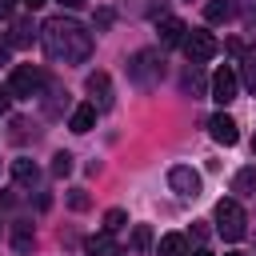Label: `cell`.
<instances>
[{"label": "cell", "mask_w": 256, "mask_h": 256, "mask_svg": "<svg viewBox=\"0 0 256 256\" xmlns=\"http://www.w3.org/2000/svg\"><path fill=\"white\" fill-rule=\"evenodd\" d=\"M40 44L52 60H64V64H84L92 56V32L72 16H48L40 28Z\"/></svg>", "instance_id": "obj_1"}, {"label": "cell", "mask_w": 256, "mask_h": 256, "mask_svg": "<svg viewBox=\"0 0 256 256\" xmlns=\"http://www.w3.org/2000/svg\"><path fill=\"white\" fill-rule=\"evenodd\" d=\"M128 80L136 88H156L164 80V56L156 48H140L132 60H128Z\"/></svg>", "instance_id": "obj_2"}, {"label": "cell", "mask_w": 256, "mask_h": 256, "mask_svg": "<svg viewBox=\"0 0 256 256\" xmlns=\"http://www.w3.org/2000/svg\"><path fill=\"white\" fill-rule=\"evenodd\" d=\"M212 220H216V232H220L228 244L244 240V232H248V216H244V208H240L236 200H220L216 212H212Z\"/></svg>", "instance_id": "obj_3"}, {"label": "cell", "mask_w": 256, "mask_h": 256, "mask_svg": "<svg viewBox=\"0 0 256 256\" xmlns=\"http://www.w3.org/2000/svg\"><path fill=\"white\" fill-rule=\"evenodd\" d=\"M44 84H48V76H44L36 64H16V68H12V76H8V92H12V96H20V100L40 96V92H44Z\"/></svg>", "instance_id": "obj_4"}, {"label": "cell", "mask_w": 256, "mask_h": 256, "mask_svg": "<svg viewBox=\"0 0 256 256\" xmlns=\"http://www.w3.org/2000/svg\"><path fill=\"white\" fill-rule=\"evenodd\" d=\"M180 48H184V56H188V64H204V60H212L216 52H220V44H216V36L212 32H184V40H180Z\"/></svg>", "instance_id": "obj_5"}, {"label": "cell", "mask_w": 256, "mask_h": 256, "mask_svg": "<svg viewBox=\"0 0 256 256\" xmlns=\"http://www.w3.org/2000/svg\"><path fill=\"white\" fill-rule=\"evenodd\" d=\"M168 188H172L176 196L192 200V196H200V172L188 168V164H172V168H168Z\"/></svg>", "instance_id": "obj_6"}, {"label": "cell", "mask_w": 256, "mask_h": 256, "mask_svg": "<svg viewBox=\"0 0 256 256\" xmlns=\"http://www.w3.org/2000/svg\"><path fill=\"white\" fill-rule=\"evenodd\" d=\"M208 88H212V100H216V104L224 108V104H232V100H236L240 76H236V72H232V68L224 64V68H216V72H212V84H208Z\"/></svg>", "instance_id": "obj_7"}, {"label": "cell", "mask_w": 256, "mask_h": 256, "mask_svg": "<svg viewBox=\"0 0 256 256\" xmlns=\"http://www.w3.org/2000/svg\"><path fill=\"white\" fill-rule=\"evenodd\" d=\"M88 92H92L96 108H112V76L108 72H92L88 76Z\"/></svg>", "instance_id": "obj_8"}, {"label": "cell", "mask_w": 256, "mask_h": 256, "mask_svg": "<svg viewBox=\"0 0 256 256\" xmlns=\"http://www.w3.org/2000/svg\"><path fill=\"white\" fill-rule=\"evenodd\" d=\"M208 128H212V140H220V144H236V140H240L236 120H232V116H224V112H216V116L208 120Z\"/></svg>", "instance_id": "obj_9"}, {"label": "cell", "mask_w": 256, "mask_h": 256, "mask_svg": "<svg viewBox=\"0 0 256 256\" xmlns=\"http://www.w3.org/2000/svg\"><path fill=\"white\" fill-rule=\"evenodd\" d=\"M156 32H160V44H164V48H176V44L184 40V32H188V28H184V20H176V16H164V20L156 24Z\"/></svg>", "instance_id": "obj_10"}, {"label": "cell", "mask_w": 256, "mask_h": 256, "mask_svg": "<svg viewBox=\"0 0 256 256\" xmlns=\"http://www.w3.org/2000/svg\"><path fill=\"white\" fill-rule=\"evenodd\" d=\"M92 124H96V104H76L72 116H68V128L72 132H92Z\"/></svg>", "instance_id": "obj_11"}, {"label": "cell", "mask_w": 256, "mask_h": 256, "mask_svg": "<svg viewBox=\"0 0 256 256\" xmlns=\"http://www.w3.org/2000/svg\"><path fill=\"white\" fill-rule=\"evenodd\" d=\"M84 252H88V256H120V248H116V240H112V232H100V236H88V240H84Z\"/></svg>", "instance_id": "obj_12"}, {"label": "cell", "mask_w": 256, "mask_h": 256, "mask_svg": "<svg viewBox=\"0 0 256 256\" xmlns=\"http://www.w3.org/2000/svg\"><path fill=\"white\" fill-rule=\"evenodd\" d=\"M12 180H16L20 188H36V180H40V168H36L32 160H12Z\"/></svg>", "instance_id": "obj_13"}, {"label": "cell", "mask_w": 256, "mask_h": 256, "mask_svg": "<svg viewBox=\"0 0 256 256\" xmlns=\"http://www.w3.org/2000/svg\"><path fill=\"white\" fill-rule=\"evenodd\" d=\"M232 192H240V196H256V164H248V168H240V172L232 176Z\"/></svg>", "instance_id": "obj_14"}, {"label": "cell", "mask_w": 256, "mask_h": 256, "mask_svg": "<svg viewBox=\"0 0 256 256\" xmlns=\"http://www.w3.org/2000/svg\"><path fill=\"white\" fill-rule=\"evenodd\" d=\"M240 80L256 96V48H244V56H240Z\"/></svg>", "instance_id": "obj_15"}, {"label": "cell", "mask_w": 256, "mask_h": 256, "mask_svg": "<svg viewBox=\"0 0 256 256\" xmlns=\"http://www.w3.org/2000/svg\"><path fill=\"white\" fill-rule=\"evenodd\" d=\"M44 88H48V84H44ZM64 108H68V92H64L60 84H52V88H48V100H44V112H48V116H60Z\"/></svg>", "instance_id": "obj_16"}, {"label": "cell", "mask_w": 256, "mask_h": 256, "mask_svg": "<svg viewBox=\"0 0 256 256\" xmlns=\"http://www.w3.org/2000/svg\"><path fill=\"white\" fill-rule=\"evenodd\" d=\"M160 256H188V240H184L180 232L160 236Z\"/></svg>", "instance_id": "obj_17"}, {"label": "cell", "mask_w": 256, "mask_h": 256, "mask_svg": "<svg viewBox=\"0 0 256 256\" xmlns=\"http://www.w3.org/2000/svg\"><path fill=\"white\" fill-rule=\"evenodd\" d=\"M32 36H36V24H32V20H12V40H8V44L24 48V44H32Z\"/></svg>", "instance_id": "obj_18"}, {"label": "cell", "mask_w": 256, "mask_h": 256, "mask_svg": "<svg viewBox=\"0 0 256 256\" xmlns=\"http://www.w3.org/2000/svg\"><path fill=\"white\" fill-rule=\"evenodd\" d=\"M204 16H208L212 24H220V20L232 16V4H228V0H208V4H204Z\"/></svg>", "instance_id": "obj_19"}, {"label": "cell", "mask_w": 256, "mask_h": 256, "mask_svg": "<svg viewBox=\"0 0 256 256\" xmlns=\"http://www.w3.org/2000/svg\"><path fill=\"white\" fill-rule=\"evenodd\" d=\"M124 224H128V212L124 208H108L104 212V232H120Z\"/></svg>", "instance_id": "obj_20"}, {"label": "cell", "mask_w": 256, "mask_h": 256, "mask_svg": "<svg viewBox=\"0 0 256 256\" xmlns=\"http://www.w3.org/2000/svg\"><path fill=\"white\" fill-rule=\"evenodd\" d=\"M132 248H136V252H148V248H152V232H148V224H136V228H132Z\"/></svg>", "instance_id": "obj_21"}, {"label": "cell", "mask_w": 256, "mask_h": 256, "mask_svg": "<svg viewBox=\"0 0 256 256\" xmlns=\"http://www.w3.org/2000/svg\"><path fill=\"white\" fill-rule=\"evenodd\" d=\"M8 128H12V132H8V136H12V140H16V144H24V140H28V128H32V124H28V120H24V116H16V120H12V124H8Z\"/></svg>", "instance_id": "obj_22"}, {"label": "cell", "mask_w": 256, "mask_h": 256, "mask_svg": "<svg viewBox=\"0 0 256 256\" xmlns=\"http://www.w3.org/2000/svg\"><path fill=\"white\" fill-rule=\"evenodd\" d=\"M68 172H72V156L68 152H56L52 156V176H68Z\"/></svg>", "instance_id": "obj_23"}, {"label": "cell", "mask_w": 256, "mask_h": 256, "mask_svg": "<svg viewBox=\"0 0 256 256\" xmlns=\"http://www.w3.org/2000/svg\"><path fill=\"white\" fill-rule=\"evenodd\" d=\"M200 84H204V80H200V72H196V64H192V68L184 72V92H200Z\"/></svg>", "instance_id": "obj_24"}, {"label": "cell", "mask_w": 256, "mask_h": 256, "mask_svg": "<svg viewBox=\"0 0 256 256\" xmlns=\"http://www.w3.org/2000/svg\"><path fill=\"white\" fill-rule=\"evenodd\" d=\"M68 204H72L76 212H84V208H88V192H84V188H72V192H68Z\"/></svg>", "instance_id": "obj_25"}, {"label": "cell", "mask_w": 256, "mask_h": 256, "mask_svg": "<svg viewBox=\"0 0 256 256\" xmlns=\"http://www.w3.org/2000/svg\"><path fill=\"white\" fill-rule=\"evenodd\" d=\"M12 244H16V252H28V248H32V232H28V228H16Z\"/></svg>", "instance_id": "obj_26"}, {"label": "cell", "mask_w": 256, "mask_h": 256, "mask_svg": "<svg viewBox=\"0 0 256 256\" xmlns=\"http://www.w3.org/2000/svg\"><path fill=\"white\" fill-rule=\"evenodd\" d=\"M16 4H20V0H0V20H12V12H16Z\"/></svg>", "instance_id": "obj_27"}, {"label": "cell", "mask_w": 256, "mask_h": 256, "mask_svg": "<svg viewBox=\"0 0 256 256\" xmlns=\"http://www.w3.org/2000/svg\"><path fill=\"white\" fill-rule=\"evenodd\" d=\"M108 24H112V12L100 8V12H96V28H108Z\"/></svg>", "instance_id": "obj_28"}, {"label": "cell", "mask_w": 256, "mask_h": 256, "mask_svg": "<svg viewBox=\"0 0 256 256\" xmlns=\"http://www.w3.org/2000/svg\"><path fill=\"white\" fill-rule=\"evenodd\" d=\"M60 8H68V12H80V8H84V0H60Z\"/></svg>", "instance_id": "obj_29"}, {"label": "cell", "mask_w": 256, "mask_h": 256, "mask_svg": "<svg viewBox=\"0 0 256 256\" xmlns=\"http://www.w3.org/2000/svg\"><path fill=\"white\" fill-rule=\"evenodd\" d=\"M20 4H24V8H28V12H36V8H44V4H48V0H20Z\"/></svg>", "instance_id": "obj_30"}, {"label": "cell", "mask_w": 256, "mask_h": 256, "mask_svg": "<svg viewBox=\"0 0 256 256\" xmlns=\"http://www.w3.org/2000/svg\"><path fill=\"white\" fill-rule=\"evenodd\" d=\"M8 48H12V44H8V40H0V64H8Z\"/></svg>", "instance_id": "obj_31"}, {"label": "cell", "mask_w": 256, "mask_h": 256, "mask_svg": "<svg viewBox=\"0 0 256 256\" xmlns=\"http://www.w3.org/2000/svg\"><path fill=\"white\" fill-rule=\"evenodd\" d=\"M8 100H12V92H8V88H0V112L8 108Z\"/></svg>", "instance_id": "obj_32"}, {"label": "cell", "mask_w": 256, "mask_h": 256, "mask_svg": "<svg viewBox=\"0 0 256 256\" xmlns=\"http://www.w3.org/2000/svg\"><path fill=\"white\" fill-rule=\"evenodd\" d=\"M188 256H212V252H208V248H196V252H188Z\"/></svg>", "instance_id": "obj_33"}, {"label": "cell", "mask_w": 256, "mask_h": 256, "mask_svg": "<svg viewBox=\"0 0 256 256\" xmlns=\"http://www.w3.org/2000/svg\"><path fill=\"white\" fill-rule=\"evenodd\" d=\"M228 256H244V252H228Z\"/></svg>", "instance_id": "obj_34"}, {"label": "cell", "mask_w": 256, "mask_h": 256, "mask_svg": "<svg viewBox=\"0 0 256 256\" xmlns=\"http://www.w3.org/2000/svg\"><path fill=\"white\" fill-rule=\"evenodd\" d=\"M252 152H256V140H252Z\"/></svg>", "instance_id": "obj_35"}]
</instances>
